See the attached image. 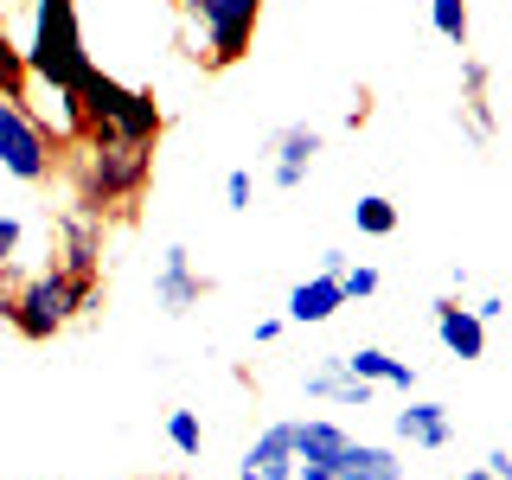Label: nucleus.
<instances>
[{
    "instance_id": "obj_29",
    "label": "nucleus",
    "mask_w": 512,
    "mask_h": 480,
    "mask_svg": "<svg viewBox=\"0 0 512 480\" xmlns=\"http://www.w3.org/2000/svg\"><path fill=\"white\" fill-rule=\"evenodd\" d=\"M461 480H493V474H487V468H468V474H461Z\"/></svg>"
},
{
    "instance_id": "obj_28",
    "label": "nucleus",
    "mask_w": 512,
    "mask_h": 480,
    "mask_svg": "<svg viewBox=\"0 0 512 480\" xmlns=\"http://www.w3.org/2000/svg\"><path fill=\"white\" fill-rule=\"evenodd\" d=\"M474 314H480V320H500V314H506V301H500V295H480V301H474Z\"/></svg>"
},
{
    "instance_id": "obj_24",
    "label": "nucleus",
    "mask_w": 512,
    "mask_h": 480,
    "mask_svg": "<svg viewBox=\"0 0 512 480\" xmlns=\"http://www.w3.org/2000/svg\"><path fill=\"white\" fill-rule=\"evenodd\" d=\"M250 173L244 167H237V173H224V205H231V212H250Z\"/></svg>"
},
{
    "instance_id": "obj_19",
    "label": "nucleus",
    "mask_w": 512,
    "mask_h": 480,
    "mask_svg": "<svg viewBox=\"0 0 512 480\" xmlns=\"http://www.w3.org/2000/svg\"><path fill=\"white\" fill-rule=\"evenodd\" d=\"M167 442L180 448V455H205V423H199V410H167Z\"/></svg>"
},
{
    "instance_id": "obj_13",
    "label": "nucleus",
    "mask_w": 512,
    "mask_h": 480,
    "mask_svg": "<svg viewBox=\"0 0 512 480\" xmlns=\"http://www.w3.org/2000/svg\"><path fill=\"white\" fill-rule=\"evenodd\" d=\"M58 244H64V269H77V276H96V263H103V218L96 212H64L58 218Z\"/></svg>"
},
{
    "instance_id": "obj_2",
    "label": "nucleus",
    "mask_w": 512,
    "mask_h": 480,
    "mask_svg": "<svg viewBox=\"0 0 512 480\" xmlns=\"http://www.w3.org/2000/svg\"><path fill=\"white\" fill-rule=\"evenodd\" d=\"M96 295H103V276H77V269L58 263V269H45V276L7 288V320H13L20 340H52L77 314L96 308Z\"/></svg>"
},
{
    "instance_id": "obj_5",
    "label": "nucleus",
    "mask_w": 512,
    "mask_h": 480,
    "mask_svg": "<svg viewBox=\"0 0 512 480\" xmlns=\"http://www.w3.org/2000/svg\"><path fill=\"white\" fill-rule=\"evenodd\" d=\"M180 20L192 32V58H199L205 71H231L256 39L263 0H180Z\"/></svg>"
},
{
    "instance_id": "obj_21",
    "label": "nucleus",
    "mask_w": 512,
    "mask_h": 480,
    "mask_svg": "<svg viewBox=\"0 0 512 480\" xmlns=\"http://www.w3.org/2000/svg\"><path fill=\"white\" fill-rule=\"evenodd\" d=\"M429 20L448 45H468V0H429Z\"/></svg>"
},
{
    "instance_id": "obj_18",
    "label": "nucleus",
    "mask_w": 512,
    "mask_h": 480,
    "mask_svg": "<svg viewBox=\"0 0 512 480\" xmlns=\"http://www.w3.org/2000/svg\"><path fill=\"white\" fill-rule=\"evenodd\" d=\"M352 224H359V237H391L397 231V205L384 199V192H365V199L352 205Z\"/></svg>"
},
{
    "instance_id": "obj_22",
    "label": "nucleus",
    "mask_w": 512,
    "mask_h": 480,
    "mask_svg": "<svg viewBox=\"0 0 512 480\" xmlns=\"http://www.w3.org/2000/svg\"><path fill=\"white\" fill-rule=\"evenodd\" d=\"M340 288H346V301H372L378 295V269L372 263H346L340 269Z\"/></svg>"
},
{
    "instance_id": "obj_4",
    "label": "nucleus",
    "mask_w": 512,
    "mask_h": 480,
    "mask_svg": "<svg viewBox=\"0 0 512 480\" xmlns=\"http://www.w3.org/2000/svg\"><path fill=\"white\" fill-rule=\"evenodd\" d=\"M77 103H84V135H109V141H160V103L154 90L116 84L109 71H90L77 84Z\"/></svg>"
},
{
    "instance_id": "obj_1",
    "label": "nucleus",
    "mask_w": 512,
    "mask_h": 480,
    "mask_svg": "<svg viewBox=\"0 0 512 480\" xmlns=\"http://www.w3.org/2000/svg\"><path fill=\"white\" fill-rule=\"evenodd\" d=\"M154 180V141H109V135H84L77 141V205L84 212H122L135 205Z\"/></svg>"
},
{
    "instance_id": "obj_15",
    "label": "nucleus",
    "mask_w": 512,
    "mask_h": 480,
    "mask_svg": "<svg viewBox=\"0 0 512 480\" xmlns=\"http://www.w3.org/2000/svg\"><path fill=\"white\" fill-rule=\"evenodd\" d=\"M340 365H346L352 378L378 384V391H384V384H391V391H404V397L416 391V365L391 359V352H384V346H352V352H340Z\"/></svg>"
},
{
    "instance_id": "obj_17",
    "label": "nucleus",
    "mask_w": 512,
    "mask_h": 480,
    "mask_svg": "<svg viewBox=\"0 0 512 480\" xmlns=\"http://www.w3.org/2000/svg\"><path fill=\"white\" fill-rule=\"evenodd\" d=\"M308 397H327V404H346V410H365L378 397V384H365V378H352L346 365H340V352H333L320 372H308Z\"/></svg>"
},
{
    "instance_id": "obj_6",
    "label": "nucleus",
    "mask_w": 512,
    "mask_h": 480,
    "mask_svg": "<svg viewBox=\"0 0 512 480\" xmlns=\"http://www.w3.org/2000/svg\"><path fill=\"white\" fill-rule=\"evenodd\" d=\"M52 141H45V128L26 116V103H13V96H0V167L13 173V180L39 186L45 173H52Z\"/></svg>"
},
{
    "instance_id": "obj_27",
    "label": "nucleus",
    "mask_w": 512,
    "mask_h": 480,
    "mask_svg": "<svg viewBox=\"0 0 512 480\" xmlns=\"http://www.w3.org/2000/svg\"><path fill=\"white\" fill-rule=\"evenodd\" d=\"M282 327H288V320H282V314H269V320H256V346H269V340H282Z\"/></svg>"
},
{
    "instance_id": "obj_11",
    "label": "nucleus",
    "mask_w": 512,
    "mask_h": 480,
    "mask_svg": "<svg viewBox=\"0 0 512 480\" xmlns=\"http://www.w3.org/2000/svg\"><path fill=\"white\" fill-rule=\"evenodd\" d=\"M346 308V288H340V276H308V282H295L288 288V308H282V320L288 327H327L333 314Z\"/></svg>"
},
{
    "instance_id": "obj_30",
    "label": "nucleus",
    "mask_w": 512,
    "mask_h": 480,
    "mask_svg": "<svg viewBox=\"0 0 512 480\" xmlns=\"http://www.w3.org/2000/svg\"><path fill=\"white\" fill-rule=\"evenodd\" d=\"M160 480H173V474H160Z\"/></svg>"
},
{
    "instance_id": "obj_25",
    "label": "nucleus",
    "mask_w": 512,
    "mask_h": 480,
    "mask_svg": "<svg viewBox=\"0 0 512 480\" xmlns=\"http://www.w3.org/2000/svg\"><path fill=\"white\" fill-rule=\"evenodd\" d=\"M461 84H468V96H487V64H461Z\"/></svg>"
},
{
    "instance_id": "obj_3",
    "label": "nucleus",
    "mask_w": 512,
    "mask_h": 480,
    "mask_svg": "<svg viewBox=\"0 0 512 480\" xmlns=\"http://www.w3.org/2000/svg\"><path fill=\"white\" fill-rule=\"evenodd\" d=\"M26 71L39 84H58V90H77L96 71L90 52H84V32H77V0H32Z\"/></svg>"
},
{
    "instance_id": "obj_23",
    "label": "nucleus",
    "mask_w": 512,
    "mask_h": 480,
    "mask_svg": "<svg viewBox=\"0 0 512 480\" xmlns=\"http://www.w3.org/2000/svg\"><path fill=\"white\" fill-rule=\"evenodd\" d=\"M20 244H26V224L13 218V212H0V269H7L13 256H20Z\"/></svg>"
},
{
    "instance_id": "obj_10",
    "label": "nucleus",
    "mask_w": 512,
    "mask_h": 480,
    "mask_svg": "<svg viewBox=\"0 0 512 480\" xmlns=\"http://www.w3.org/2000/svg\"><path fill=\"white\" fill-rule=\"evenodd\" d=\"M237 480H295V423H269L263 436L244 448Z\"/></svg>"
},
{
    "instance_id": "obj_7",
    "label": "nucleus",
    "mask_w": 512,
    "mask_h": 480,
    "mask_svg": "<svg viewBox=\"0 0 512 480\" xmlns=\"http://www.w3.org/2000/svg\"><path fill=\"white\" fill-rule=\"evenodd\" d=\"M154 301H160V314H192L205 301V276L192 269V250L186 244H167L160 250V269H154Z\"/></svg>"
},
{
    "instance_id": "obj_12",
    "label": "nucleus",
    "mask_w": 512,
    "mask_h": 480,
    "mask_svg": "<svg viewBox=\"0 0 512 480\" xmlns=\"http://www.w3.org/2000/svg\"><path fill=\"white\" fill-rule=\"evenodd\" d=\"M436 340L448 346V359H487V320L461 301H436Z\"/></svg>"
},
{
    "instance_id": "obj_20",
    "label": "nucleus",
    "mask_w": 512,
    "mask_h": 480,
    "mask_svg": "<svg viewBox=\"0 0 512 480\" xmlns=\"http://www.w3.org/2000/svg\"><path fill=\"white\" fill-rule=\"evenodd\" d=\"M26 84H32L26 52H20V45H7V32H0V96H13V103H20Z\"/></svg>"
},
{
    "instance_id": "obj_16",
    "label": "nucleus",
    "mask_w": 512,
    "mask_h": 480,
    "mask_svg": "<svg viewBox=\"0 0 512 480\" xmlns=\"http://www.w3.org/2000/svg\"><path fill=\"white\" fill-rule=\"evenodd\" d=\"M352 436L340 423H327V416H301L295 423V468H327V461H340V448Z\"/></svg>"
},
{
    "instance_id": "obj_26",
    "label": "nucleus",
    "mask_w": 512,
    "mask_h": 480,
    "mask_svg": "<svg viewBox=\"0 0 512 480\" xmlns=\"http://www.w3.org/2000/svg\"><path fill=\"white\" fill-rule=\"evenodd\" d=\"M480 468H487L493 480H512V455H506V448H493V455H487V461H480Z\"/></svg>"
},
{
    "instance_id": "obj_8",
    "label": "nucleus",
    "mask_w": 512,
    "mask_h": 480,
    "mask_svg": "<svg viewBox=\"0 0 512 480\" xmlns=\"http://www.w3.org/2000/svg\"><path fill=\"white\" fill-rule=\"evenodd\" d=\"M295 480H404V461H397V448L346 442L340 461H327V468H295Z\"/></svg>"
},
{
    "instance_id": "obj_9",
    "label": "nucleus",
    "mask_w": 512,
    "mask_h": 480,
    "mask_svg": "<svg viewBox=\"0 0 512 480\" xmlns=\"http://www.w3.org/2000/svg\"><path fill=\"white\" fill-rule=\"evenodd\" d=\"M314 154H320V128H308V122L282 128V135L269 141V186H276V192H295L314 173Z\"/></svg>"
},
{
    "instance_id": "obj_14",
    "label": "nucleus",
    "mask_w": 512,
    "mask_h": 480,
    "mask_svg": "<svg viewBox=\"0 0 512 480\" xmlns=\"http://www.w3.org/2000/svg\"><path fill=\"white\" fill-rule=\"evenodd\" d=\"M397 442L410 448H448V436H455V423H448V404H429V397H404V410L391 416Z\"/></svg>"
}]
</instances>
